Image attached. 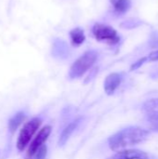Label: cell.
<instances>
[{
	"instance_id": "cell-1",
	"label": "cell",
	"mask_w": 158,
	"mask_h": 159,
	"mask_svg": "<svg viewBox=\"0 0 158 159\" xmlns=\"http://www.w3.org/2000/svg\"><path fill=\"white\" fill-rule=\"evenodd\" d=\"M149 136V131L140 127H129L112 135L108 142L112 151L117 152L144 142Z\"/></svg>"
},
{
	"instance_id": "cell-2",
	"label": "cell",
	"mask_w": 158,
	"mask_h": 159,
	"mask_svg": "<svg viewBox=\"0 0 158 159\" xmlns=\"http://www.w3.org/2000/svg\"><path fill=\"white\" fill-rule=\"evenodd\" d=\"M98 53L94 50H88L82 54L71 66L69 76L71 79L79 78L83 76L96 62Z\"/></svg>"
},
{
	"instance_id": "cell-3",
	"label": "cell",
	"mask_w": 158,
	"mask_h": 159,
	"mask_svg": "<svg viewBox=\"0 0 158 159\" xmlns=\"http://www.w3.org/2000/svg\"><path fill=\"white\" fill-rule=\"evenodd\" d=\"M92 34L98 41H104L109 45H116L120 41L117 32L111 26L102 23H96L92 27Z\"/></svg>"
},
{
	"instance_id": "cell-4",
	"label": "cell",
	"mask_w": 158,
	"mask_h": 159,
	"mask_svg": "<svg viewBox=\"0 0 158 159\" xmlns=\"http://www.w3.org/2000/svg\"><path fill=\"white\" fill-rule=\"evenodd\" d=\"M41 124H42V120L40 118H34L24 125V127L20 130V133L17 141L18 150L22 151L29 144L31 139L33 138L36 130L40 128Z\"/></svg>"
},
{
	"instance_id": "cell-5",
	"label": "cell",
	"mask_w": 158,
	"mask_h": 159,
	"mask_svg": "<svg viewBox=\"0 0 158 159\" xmlns=\"http://www.w3.org/2000/svg\"><path fill=\"white\" fill-rule=\"evenodd\" d=\"M50 133H51V127L50 126H46L42 129H40L38 134L35 136L34 141L29 145L28 152H27V157H28V159H32V157H34V155L35 154V152L47 140V138L49 137Z\"/></svg>"
},
{
	"instance_id": "cell-6",
	"label": "cell",
	"mask_w": 158,
	"mask_h": 159,
	"mask_svg": "<svg viewBox=\"0 0 158 159\" xmlns=\"http://www.w3.org/2000/svg\"><path fill=\"white\" fill-rule=\"evenodd\" d=\"M108 159H148V154L137 149L117 151Z\"/></svg>"
},
{
	"instance_id": "cell-7",
	"label": "cell",
	"mask_w": 158,
	"mask_h": 159,
	"mask_svg": "<svg viewBox=\"0 0 158 159\" xmlns=\"http://www.w3.org/2000/svg\"><path fill=\"white\" fill-rule=\"evenodd\" d=\"M122 81V75L118 73L110 74L104 81V90L107 95H113Z\"/></svg>"
},
{
	"instance_id": "cell-8",
	"label": "cell",
	"mask_w": 158,
	"mask_h": 159,
	"mask_svg": "<svg viewBox=\"0 0 158 159\" xmlns=\"http://www.w3.org/2000/svg\"><path fill=\"white\" fill-rule=\"evenodd\" d=\"M79 121H80V119H77V120L70 123L68 126L65 127V129L62 130V132H61V134L60 136V139H59V145L60 146H63L68 142V140L70 139L71 135L73 134L74 129L77 128V126L79 124Z\"/></svg>"
},
{
	"instance_id": "cell-9",
	"label": "cell",
	"mask_w": 158,
	"mask_h": 159,
	"mask_svg": "<svg viewBox=\"0 0 158 159\" xmlns=\"http://www.w3.org/2000/svg\"><path fill=\"white\" fill-rule=\"evenodd\" d=\"M70 37H71V43L74 47L81 46L86 39L85 33H84L83 29H81L79 27L74 28L70 32Z\"/></svg>"
},
{
	"instance_id": "cell-10",
	"label": "cell",
	"mask_w": 158,
	"mask_h": 159,
	"mask_svg": "<svg viewBox=\"0 0 158 159\" xmlns=\"http://www.w3.org/2000/svg\"><path fill=\"white\" fill-rule=\"evenodd\" d=\"M114 9L118 14L126 13L131 7L130 0H110Z\"/></svg>"
},
{
	"instance_id": "cell-11",
	"label": "cell",
	"mask_w": 158,
	"mask_h": 159,
	"mask_svg": "<svg viewBox=\"0 0 158 159\" xmlns=\"http://www.w3.org/2000/svg\"><path fill=\"white\" fill-rule=\"evenodd\" d=\"M25 117L26 116H25V114L24 113H22V112L17 113L8 121V129H9V130L13 133L19 128V126L25 120Z\"/></svg>"
},
{
	"instance_id": "cell-12",
	"label": "cell",
	"mask_w": 158,
	"mask_h": 159,
	"mask_svg": "<svg viewBox=\"0 0 158 159\" xmlns=\"http://www.w3.org/2000/svg\"><path fill=\"white\" fill-rule=\"evenodd\" d=\"M147 120L149 127L153 131L158 132V111L151 112L147 114Z\"/></svg>"
},
{
	"instance_id": "cell-13",
	"label": "cell",
	"mask_w": 158,
	"mask_h": 159,
	"mask_svg": "<svg viewBox=\"0 0 158 159\" xmlns=\"http://www.w3.org/2000/svg\"><path fill=\"white\" fill-rule=\"evenodd\" d=\"M142 109L148 114L151 112L158 111V99H152L144 102Z\"/></svg>"
},
{
	"instance_id": "cell-14",
	"label": "cell",
	"mask_w": 158,
	"mask_h": 159,
	"mask_svg": "<svg viewBox=\"0 0 158 159\" xmlns=\"http://www.w3.org/2000/svg\"><path fill=\"white\" fill-rule=\"evenodd\" d=\"M47 152V147L46 145H42L34 155V159H45Z\"/></svg>"
},
{
	"instance_id": "cell-15",
	"label": "cell",
	"mask_w": 158,
	"mask_h": 159,
	"mask_svg": "<svg viewBox=\"0 0 158 159\" xmlns=\"http://www.w3.org/2000/svg\"><path fill=\"white\" fill-rule=\"evenodd\" d=\"M146 61H147V57H143V58H142V59H139L136 62H134V63L131 65L130 70H131V71H134V70L140 68V67H141L144 62H146Z\"/></svg>"
},
{
	"instance_id": "cell-16",
	"label": "cell",
	"mask_w": 158,
	"mask_h": 159,
	"mask_svg": "<svg viewBox=\"0 0 158 159\" xmlns=\"http://www.w3.org/2000/svg\"><path fill=\"white\" fill-rule=\"evenodd\" d=\"M158 61V50L152 52L148 57H147V61Z\"/></svg>"
}]
</instances>
